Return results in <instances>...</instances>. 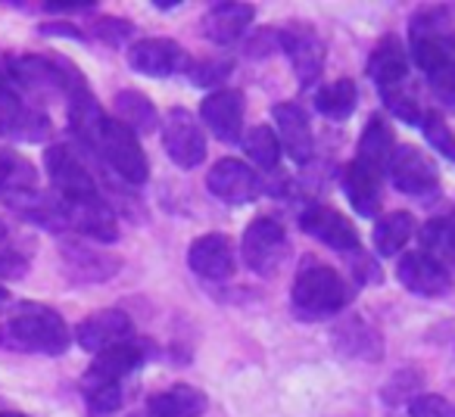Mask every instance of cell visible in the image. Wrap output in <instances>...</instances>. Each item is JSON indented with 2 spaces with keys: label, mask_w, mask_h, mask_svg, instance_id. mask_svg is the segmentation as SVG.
<instances>
[{
  "label": "cell",
  "mask_w": 455,
  "mask_h": 417,
  "mask_svg": "<svg viewBox=\"0 0 455 417\" xmlns=\"http://www.w3.org/2000/svg\"><path fill=\"white\" fill-rule=\"evenodd\" d=\"M41 35H63V38H76V41L84 38L82 32H76V26H66V22H51V26H41Z\"/></svg>",
  "instance_id": "b9f144b4"
},
{
  "label": "cell",
  "mask_w": 455,
  "mask_h": 417,
  "mask_svg": "<svg viewBox=\"0 0 455 417\" xmlns=\"http://www.w3.org/2000/svg\"><path fill=\"white\" fill-rule=\"evenodd\" d=\"M132 32H134L132 22L116 20V16H103V20L94 22V38L103 41V44H109V47L125 44V41L132 38Z\"/></svg>",
  "instance_id": "8d00e7d4"
},
{
  "label": "cell",
  "mask_w": 455,
  "mask_h": 417,
  "mask_svg": "<svg viewBox=\"0 0 455 417\" xmlns=\"http://www.w3.org/2000/svg\"><path fill=\"white\" fill-rule=\"evenodd\" d=\"M147 352L140 342H122V346H113L107 352L94 355L91 367L84 371L82 386H109V383H122L132 371H138L144 365Z\"/></svg>",
  "instance_id": "d6986e66"
},
{
  "label": "cell",
  "mask_w": 455,
  "mask_h": 417,
  "mask_svg": "<svg viewBox=\"0 0 455 417\" xmlns=\"http://www.w3.org/2000/svg\"><path fill=\"white\" fill-rule=\"evenodd\" d=\"M299 228L340 256H353L362 249L353 222H349L343 212H337V208H331V206H322V202H312V206H306L303 212H299Z\"/></svg>",
  "instance_id": "9c48e42d"
},
{
  "label": "cell",
  "mask_w": 455,
  "mask_h": 417,
  "mask_svg": "<svg viewBox=\"0 0 455 417\" xmlns=\"http://www.w3.org/2000/svg\"><path fill=\"white\" fill-rule=\"evenodd\" d=\"M278 47L287 53L293 72H297L299 84L309 88L322 78L324 69V41L318 32L306 22H291V26L278 28Z\"/></svg>",
  "instance_id": "ba28073f"
},
{
  "label": "cell",
  "mask_w": 455,
  "mask_h": 417,
  "mask_svg": "<svg viewBox=\"0 0 455 417\" xmlns=\"http://www.w3.org/2000/svg\"><path fill=\"white\" fill-rule=\"evenodd\" d=\"M0 134L20 144H44L51 138V115L16 90L0 88Z\"/></svg>",
  "instance_id": "8992f818"
},
{
  "label": "cell",
  "mask_w": 455,
  "mask_h": 417,
  "mask_svg": "<svg viewBox=\"0 0 455 417\" xmlns=\"http://www.w3.org/2000/svg\"><path fill=\"white\" fill-rule=\"evenodd\" d=\"M94 153H100L103 162L125 184H144L150 177V162H147V153L140 146L138 134L122 125V122L109 119V115L103 122V131L97 138Z\"/></svg>",
  "instance_id": "3957f363"
},
{
  "label": "cell",
  "mask_w": 455,
  "mask_h": 417,
  "mask_svg": "<svg viewBox=\"0 0 455 417\" xmlns=\"http://www.w3.org/2000/svg\"><path fill=\"white\" fill-rule=\"evenodd\" d=\"M63 262L78 280H88V284H103V280H113L116 271L122 268V262L116 256L94 253L84 243H63Z\"/></svg>",
  "instance_id": "603a6c76"
},
{
  "label": "cell",
  "mask_w": 455,
  "mask_h": 417,
  "mask_svg": "<svg viewBox=\"0 0 455 417\" xmlns=\"http://www.w3.org/2000/svg\"><path fill=\"white\" fill-rule=\"evenodd\" d=\"M206 190L228 206H250L259 200L262 181L256 169H250L241 159H219L206 175Z\"/></svg>",
  "instance_id": "30bf717a"
},
{
  "label": "cell",
  "mask_w": 455,
  "mask_h": 417,
  "mask_svg": "<svg viewBox=\"0 0 455 417\" xmlns=\"http://www.w3.org/2000/svg\"><path fill=\"white\" fill-rule=\"evenodd\" d=\"M421 253L434 256L446 268L455 262V222L452 218H430L421 228Z\"/></svg>",
  "instance_id": "1f68e13d"
},
{
  "label": "cell",
  "mask_w": 455,
  "mask_h": 417,
  "mask_svg": "<svg viewBox=\"0 0 455 417\" xmlns=\"http://www.w3.org/2000/svg\"><path fill=\"white\" fill-rule=\"evenodd\" d=\"M10 305H13V296H10L7 287H0V315H4V311H7Z\"/></svg>",
  "instance_id": "7bdbcfd3"
},
{
  "label": "cell",
  "mask_w": 455,
  "mask_h": 417,
  "mask_svg": "<svg viewBox=\"0 0 455 417\" xmlns=\"http://www.w3.org/2000/svg\"><path fill=\"white\" fill-rule=\"evenodd\" d=\"M291 303L299 318H306V321H322V318H331L347 309L349 287L334 268L309 265L293 280Z\"/></svg>",
  "instance_id": "7a4b0ae2"
},
{
  "label": "cell",
  "mask_w": 455,
  "mask_h": 417,
  "mask_svg": "<svg viewBox=\"0 0 455 417\" xmlns=\"http://www.w3.org/2000/svg\"><path fill=\"white\" fill-rule=\"evenodd\" d=\"M134 334V324L132 318L125 315L122 309H103V311H94L88 315L82 324L76 327V342L84 349V352H107L113 346H122L128 342Z\"/></svg>",
  "instance_id": "2e32d148"
},
{
  "label": "cell",
  "mask_w": 455,
  "mask_h": 417,
  "mask_svg": "<svg viewBox=\"0 0 455 417\" xmlns=\"http://www.w3.org/2000/svg\"><path fill=\"white\" fill-rule=\"evenodd\" d=\"M409 417H455V405L443 396L409 398Z\"/></svg>",
  "instance_id": "74e56055"
},
{
  "label": "cell",
  "mask_w": 455,
  "mask_h": 417,
  "mask_svg": "<svg viewBox=\"0 0 455 417\" xmlns=\"http://www.w3.org/2000/svg\"><path fill=\"white\" fill-rule=\"evenodd\" d=\"M421 131H424V138H427V144L434 146V153H443L449 162H455V134L440 113H424Z\"/></svg>",
  "instance_id": "836d02e7"
},
{
  "label": "cell",
  "mask_w": 455,
  "mask_h": 417,
  "mask_svg": "<svg viewBox=\"0 0 455 417\" xmlns=\"http://www.w3.org/2000/svg\"><path fill=\"white\" fill-rule=\"evenodd\" d=\"M231 69H235V59L209 57V59H200V63H190L188 75L194 78V84H200V88H215V84H221L231 75Z\"/></svg>",
  "instance_id": "e575fe53"
},
{
  "label": "cell",
  "mask_w": 455,
  "mask_h": 417,
  "mask_svg": "<svg viewBox=\"0 0 455 417\" xmlns=\"http://www.w3.org/2000/svg\"><path fill=\"white\" fill-rule=\"evenodd\" d=\"M32 268L28 256L16 253V249H0V278L4 280H22Z\"/></svg>",
  "instance_id": "ab89813d"
},
{
  "label": "cell",
  "mask_w": 455,
  "mask_h": 417,
  "mask_svg": "<svg viewBox=\"0 0 455 417\" xmlns=\"http://www.w3.org/2000/svg\"><path fill=\"white\" fill-rule=\"evenodd\" d=\"M7 234H10V231H7V224H4V222H0V243H4V240H7Z\"/></svg>",
  "instance_id": "f6af8a7d"
},
{
  "label": "cell",
  "mask_w": 455,
  "mask_h": 417,
  "mask_svg": "<svg viewBox=\"0 0 455 417\" xmlns=\"http://www.w3.org/2000/svg\"><path fill=\"white\" fill-rule=\"evenodd\" d=\"M188 265L196 278L203 280H228L235 278L237 268V249L235 240L228 234H203L190 243L188 249Z\"/></svg>",
  "instance_id": "9a60e30c"
},
{
  "label": "cell",
  "mask_w": 455,
  "mask_h": 417,
  "mask_svg": "<svg viewBox=\"0 0 455 417\" xmlns=\"http://www.w3.org/2000/svg\"><path fill=\"white\" fill-rule=\"evenodd\" d=\"M243 113H247V103L243 94L235 88L212 90L206 100L200 103V119L209 128L212 138H219L221 144H237L243 138Z\"/></svg>",
  "instance_id": "4fadbf2b"
},
{
  "label": "cell",
  "mask_w": 455,
  "mask_h": 417,
  "mask_svg": "<svg viewBox=\"0 0 455 417\" xmlns=\"http://www.w3.org/2000/svg\"><path fill=\"white\" fill-rule=\"evenodd\" d=\"M84 389V408L88 417H113L122 408V383L109 386H82Z\"/></svg>",
  "instance_id": "d6a6232c"
},
{
  "label": "cell",
  "mask_w": 455,
  "mask_h": 417,
  "mask_svg": "<svg viewBox=\"0 0 455 417\" xmlns=\"http://www.w3.org/2000/svg\"><path fill=\"white\" fill-rule=\"evenodd\" d=\"M256 20V10L250 4H231V0H221L215 7L206 10L203 16V35H206L212 44H235Z\"/></svg>",
  "instance_id": "ffe728a7"
},
{
  "label": "cell",
  "mask_w": 455,
  "mask_h": 417,
  "mask_svg": "<svg viewBox=\"0 0 455 417\" xmlns=\"http://www.w3.org/2000/svg\"><path fill=\"white\" fill-rule=\"evenodd\" d=\"M72 342L69 324L63 315L41 303H22L10 315V321L0 324V349L28 355H63Z\"/></svg>",
  "instance_id": "6da1fadb"
},
{
  "label": "cell",
  "mask_w": 455,
  "mask_h": 417,
  "mask_svg": "<svg viewBox=\"0 0 455 417\" xmlns=\"http://www.w3.org/2000/svg\"><path fill=\"white\" fill-rule=\"evenodd\" d=\"M380 94H384L387 109H390L399 122H405V125H421V119H424L421 106H418V100L403 88V84H399V88H390V90H380Z\"/></svg>",
  "instance_id": "d590c367"
},
{
  "label": "cell",
  "mask_w": 455,
  "mask_h": 417,
  "mask_svg": "<svg viewBox=\"0 0 455 417\" xmlns=\"http://www.w3.org/2000/svg\"><path fill=\"white\" fill-rule=\"evenodd\" d=\"M355 103H359V88H355L353 78H337V82H328L315 90V109L324 119H349Z\"/></svg>",
  "instance_id": "f546056e"
},
{
  "label": "cell",
  "mask_w": 455,
  "mask_h": 417,
  "mask_svg": "<svg viewBox=\"0 0 455 417\" xmlns=\"http://www.w3.org/2000/svg\"><path fill=\"white\" fill-rule=\"evenodd\" d=\"M63 212H66V228L78 231L88 240L97 243L119 240V222H116V212L109 208V202L103 196H94V200H84V202H63Z\"/></svg>",
  "instance_id": "e0dca14e"
},
{
  "label": "cell",
  "mask_w": 455,
  "mask_h": 417,
  "mask_svg": "<svg viewBox=\"0 0 455 417\" xmlns=\"http://www.w3.org/2000/svg\"><path fill=\"white\" fill-rule=\"evenodd\" d=\"M396 278L415 296H427V299H440L446 293H452V271H449L443 262H436L427 253H405L396 262Z\"/></svg>",
  "instance_id": "7c38bea8"
},
{
  "label": "cell",
  "mask_w": 455,
  "mask_h": 417,
  "mask_svg": "<svg viewBox=\"0 0 455 417\" xmlns=\"http://www.w3.org/2000/svg\"><path fill=\"white\" fill-rule=\"evenodd\" d=\"M243 153L250 156V162L262 171H275L281 162V144H278V134H275L272 125H253L243 131L241 138Z\"/></svg>",
  "instance_id": "4dcf8cb0"
},
{
  "label": "cell",
  "mask_w": 455,
  "mask_h": 417,
  "mask_svg": "<svg viewBox=\"0 0 455 417\" xmlns=\"http://www.w3.org/2000/svg\"><path fill=\"white\" fill-rule=\"evenodd\" d=\"M241 253L253 274H259V278L275 274L281 265H284L287 253H291V240H287L284 224L275 222V218H268V216L253 218L250 228L243 231Z\"/></svg>",
  "instance_id": "277c9868"
},
{
  "label": "cell",
  "mask_w": 455,
  "mask_h": 417,
  "mask_svg": "<svg viewBox=\"0 0 455 417\" xmlns=\"http://www.w3.org/2000/svg\"><path fill=\"white\" fill-rule=\"evenodd\" d=\"M113 106H116V122L132 128L134 134H153L159 128L156 106H153L150 97L140 94V90H119Z\"/></svg>",
  "instance_id": "484cf974"
},
{
  "label": "cell",
  "mask_w": 455,
  "mask_h": 417,
  "mask_svg": "<svg viewBox=\"0 0 455 417\" xmlns=\"http://www.w3.org/2000/svg\"><path fill=\"white\" fill-rule=\"evenodd\" d=\"M163 146L178 169H196L206 159V134H203V125L188 109L181 106L169 109L163 119Z\"/></svg>",
  "instance_id": "52a82bcc"
},
{
  "label": "cell",
  "mask_w": 455,
  "mask_h": 417,
  "mask_svg": "<svg viewBox=\"0 0 455 417\" xmlns=\"http://www.w3.org/2000/svg\"><path fill=\"white\" fill-rule=\"evenodd\" d=\"M0 417H28V414H22V411H0Z\"/></svg>",
  "instance_id": "ee69618b"
},
{
  "label": "cell",
  "mask_w": 455,
  "mask_h": 417,
  "mask_svg": "<svg viewBox=\"0 0 455 417\" xmlns=\"http://www.w3.org/2000/svg\"><path fill=\"white\" fill-rule=\"evenodd\" d=\"M128 66L140 75L172 78L190 69V57L172 38H140L128 47Z\"/></svg>",
  "instance_id": "8fae6325"
},
{
  "label": "cell",
  "mask_w": 455,
  "mask_h": 417,
  "mask_svg": "<svg viewBox=\"0 0 455 417\" xmlns=\"http://www.w3.org/2000/svg\"><path fill=\"white\" fill-rule=\"evenodd\" d=\"M427 84H430V90H434L436 100L455 109V57H452V63L443 66L440 72L427 75Z\"/></svg>",
  "instance_id": "f35d334b"
},
{
  "label": "cell",
  "mask_w": 455,
  "mask_h": 417,
  "mask_svg": "<svg viewBox=\"0 0 455 417\" xmlns=\"http://www.w3.org/2000/svg\"><path fill=\"white\" fill-rule=\"evenodd\" d=\"M153 417H203L209 411V398L203 389L188 383L169 386V389L156 392V396L147 402Z\"/></svg>",
  "instance_id": "cb8c5ba5"
},
{
  "label": "cell",
  "mask_w": 455,
  "mask_h": 417,
  "mask_svg": "<svg viewBox=\"0 0 455 417\" xmlns=\"http://www.w3.org/2000/svg\"><path fill=\"white\" fill-rule=\"evenodd\" d=\"M393 153H396V138H393L390 122L380 113H374L371 119L365 122V131H362V138H359V156H355V162H359L362 169L384 177Z\"/></svg>",
  "instance_id": "7402d4cb"
},
{
  "label": "cell",
  "mask_w": 455,
  "mask_h": 417,
  "mask_svg": "<svg viewBox=\"0 0 455 417\" xmlns=\"http://www.w3.org/2000/svg\"><path fill=\"white\" fill-rule=\"evenodd\" d=\"M91 7H94V0H53V4H47L51 13H88Z\"/></svg>",
  "instance_id": "60d3db41"
},
{
  "label": "cell",
  "mask_w": 455,
  "mask_h": 417,
  "mask_svg": "<svg viewBox=\"0 0 455 417\" xmlns=\"http://www.w3.org/2000/svg\"><path fill=\"white\" fill-rule=\"evenodd\" d=\"M368 78H374L380 90L399 88L409 78V51H405L399 35H387L378 47H374L371 59H368Z\"/></svg>",
  "instance_id": "44dd1931"
},
{
  "label": "cell",
  "mask_w": 455,
  "mask_h": 417,
  "mask_svg": "<svg viewBox=\"0 0 455 417\" xmlns=\"http://www.w3.org/2000/svg\"><path fill=\"white\" fill-rule=\"evenodd\" d=\"M44 169H47V177H51L53 190H57V196L63 202H84V200L100 196L94 175H91L84 159L78 156L72 146H66V144L47 146Z\"/></svg>",
  "instance_id": "5b68a950"
},
{
  "label": "cell",
  "mask_w": 455,
  "mask_h": 417,
  "mask_svg": "<svg viewBox=\"0 0 455 417\" xmlns=\"http://www.w3.org/2000/svg\"><path fill=\"white\" fill-rule=\"evenodd\" d=\"M337 342H340V349L347 355H355V358H365V361L380 358V352H384V342H380L378 330L359 315L347 318L337 327Z\"/></svg>",
  "instance_id": "4316f807"
},
{
  "label": "cell",
  "mask_w": 455,
  "mask_h": 417,
  "mask_svg": "<svg viewBox=\"0 0 455 417\" xmlns=\"http://www.w3.org/2000/svg\"><path fill=\"white\" fill-rule=\"evenodd\" d=\"M387 175H390L393 187L405 196H430L440 187L436 165L418 146H396L390 165H387Z\"/></svg>",
  "instance_id": "5bb4252c"
},
{
  "label": "cell",
  "mask_w": 455,
  "mask_h": 417,
  "mask_svg": "<svg viewBox=\"0 0 455 417\" xmlns=\"http://www.w3.org/2000/svg\"><path fill=\"white\" fill-rule=\"evenodd\" d=\"M32 190H38V171H35V165L22 153L0 150V196L10 200V196L32 193Z\"/></svg>",
  "instance_id": "f1b7e54d"
},
{
  "label": "cell",
  "mask_w": 455,
  "mask_h": 417,
  "mask_svg": "<svg viewBox=\"0 0 455 417\" xmlns=\"http://www.w3.org/2000/svg\"><path fill=\"white\" fill-rule=\"evenodd\" d=\"M272 119L275 128H278V144L293 162H309L312 150H315V138H312V125H309V115L299 103H278L272 109Z\"/></svg>",
  "instance_id": "ac0fdd59"
},
{
  "label": "cell",
  "mask_w": 455,
  "mask_h": 417,
  "mask_svg": "<svg viewBox=\"0 0 455 417\" xmlns=\"http://www.w3.org/2000/svg\"><path fill=\"white\" fill-rule=\"evenodd\" d=\"M343 190H347V200L353 202V208L362 218H374L380 206V175L362 169L359 162H349L343 171Z\"/></svg>",
  "instance_id": "d4e9b609"
},
{
  "label": "cell",
  "mask_w": 455,
  "mask_h": 417,
  "mask_svg": "<svg viewBox=\"0 0 455 417\" xmlns=\"http://www.w3.org/2000/svg\"><path fill=\"white\" fill-rule=\"evenodd\" d=\"M411 234H415V218H411L409 212H387L384 218L374 222L371 240H374L378 256L390 259V256L403 253V247L411 240Z\"/></svg>",
  "instance_id": "83f0119b"
},
{
  "label": "cell",
  "mask_w": 455,
  "mask_h": 417,
  "mask_svg": "<svg viewBox=\"0 0 455 417\" xmlns=\"http://www.w3.org/2000/svg\"><path fill=\"white\" fill-rule=\"evenodd\" d=\"M452 268H455V262H452Z\"/></svg>",
  "instance_id": "bcb514c9"
}]
</instances>
